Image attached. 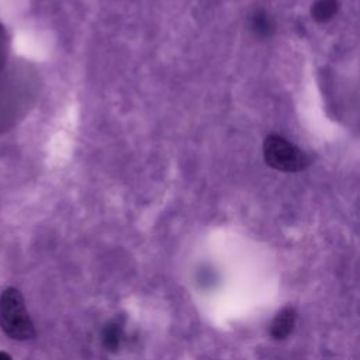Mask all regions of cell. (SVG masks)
I'll return each instance as SVG.
<instances>
[{"label": "cell", "instance_id": "obj_1", "mask_svg": "<svg viewBox=\"0 0 360 360\" xmlns=\"http://www.w3.org/2000/svg\"><path fill=\"white\" fill-rule=\"evenodd\" d=\"M38 91V72L31 63L11 55L8 32L0 22V134L24 120Z\"/></svg>", "mask_w": 360, "mask_h": 360}, {"label": "cell", "instance_id": "obj_3", "mask_svg": "<svg viewBox=\"0 0 360 360\" xmlns=\"http://www.w3.org/2000/svg\"><path fill=\"white\" fill-rule=\"evenodd\" d=\"M263 158L267 166L285 173H295L307 169L309 156L297 145L281 135L271 134L263 142Z\"/></svg>", "mask_w": 360, "mask_h": 360}, {"label": "cell", "instance_id": "obj_5", "mask_svg": "<svg viewBox=\"0 0 360 360\" xmlns=\"http://www.w3.org/2000/svg\"><path fill=\"white\" fill-rule=\"evenodd\" d=\"M295 318H297V314H295V309L292 307H285L283 308L277 315L276 318L273 319L271 322V326H270V335L274 338V339H285L294 329V325H295Z\"/></svg>", "mask_w": 360, "mask_h": 360}, {"label": "cell", "instance_id": "obj_6", "mask_svg": "<svg viewBox=\"0 0 360 360\" xmlns=\"http://www.w3.org/2000/svg\"><path fill=\"white\" fill-rule=\"evenodd\" d=\"M338 8V0H315L311 6V15L318 22H326L336 15Z\"/></svg>", "mask_w": 360, "mask_h": 360}, {"label": "cell", "instance_id": "obj_2", "mask_svg": "<svg viewBox=\"0 0 360 360\" xmlns=\"http://www.w3.org/2000/svg\"><path fill=\"white\" fill-rule=\"evenodd\" d=\"M0 325L13 339L25 340L35 336L34 323L25 308L24 298L17 288H7L0 297Z\"/></svg>", "mask_w": 360, "mask_h": 360}, {"label": "cell", "instance_id": "obj_8", "mask_svg": "<svg viewBox=\"0 0 360 360\" xmlns=\"http://www.w3.org/2000/svg\"><path fill=\"white\" fill-rule=\"evenodd\" d=\"M0 360H11V357H10V354H7L4 352H0Z\"/></svg>", "mask_w": 360, "mask_h": 360}, {"label": "cell", "instance_id": "obj_7", "mask_svg": "<svg viewBox=\"0 0 360 360\" xmlns=\"http://www.w3.org/2000/svg\"><path fill=\"white\" fill-rule=\"evenodd\" d=\"M104 342L105 345L110 347V350L115 349L118 346V342H120V332H118V328L115 325L110 326L107 330H105V336H104Z\"/></svg>", "mask_w": 360, "mask_h": 360}, {"label": "cell", "instance_id": "obj_4", "mask_svg": "<svg viewBox=\"0 0 360 360\" xmlns=\"http://www.w3.org/2000/svg\"><path fill=\"white\" fill-rule=\"evenodd\" d=\"M249 30L256 38L266 39L274 34L276 22L266 10L257 8L249 15Z\"/></svg>", "mask_w": 360, "mask_h": 360}]
</instances>
